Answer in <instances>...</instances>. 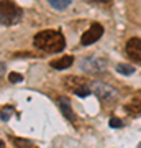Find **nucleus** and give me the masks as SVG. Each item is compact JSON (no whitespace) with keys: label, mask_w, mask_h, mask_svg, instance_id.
Returning <instances> with one entry per match:
<instances>
[{"label":"nucleus","mask_w":141,"mask_h":148,"mask_svg":"<svg viewBox=\"0 0 141 148\" xmlns=\"http://www.w3.org/2000/svg\"><path fill=\"white\" fill-rule=\"evenodd\" d=\"M13 145L16 148H36V145H33L30 140H25V138H13Z\"/></svg>","instance_id":"nucleus-12"},{"label":"nucleus","mask_w":141,"mask_h":148,"mask_svg":"<svg viewBox=\"0 0 141 148\" xmlns=\"http://www.w3.org/2000/svg\"><path fill=\"white\" fill-rule=\"evenodd\" d=\"M33 45L44 53H61L66 48V40L58 30H43L35 35Z\"/></svg>","instance_id":"nucleus-1"},{"label":"nucleus","mask_w":141,"mask_h":148,"mask_svg":"<svg viewBox=\"0 0 141 148\" xmlns=\"http://www.w3.org/2000/svg\"><path fill=\"white\" fill-rule=\"evenodd\" d=\"M48 2H49V5H51L54 10H59V12L66 10V8L71 5V0H48Z\"/></svg>","instance_id":"nucleus-11"},{"label":"nucleus","mask_w":141,"mask_h":148,"mask_svg":"<svg viewBox=\"0 0 141 148\" xmlns=\"http://www.w3.org/2000/svg\"><path fill=\"white\" fill-rule=\"evenodd\" d=\"M12 107H3L2 109V122H8L10 120V117H12Z\"/></svg>","instance_id":"nucleus-14"},{"label":"nucleus","mask_w":141,"mask_h":148,"mask_svg":"<svg viewBox=\"0 0 141 148\" xmlns=\"http://www.w3.org/2000/svg\"><path fill=\"white\" fill-rule=\"evenodd\" d=\"M92 92H94L102 102H107V104H112V102H115L116 99H118V92H116L113 87L104 84V82H94V84H92Z\"/></svg>","instance_id":"nucleus-3"},{"label":"nucleus","mask_w":141,"mask_h":148,"mask_svg":"<svg viewBox=\"0 0 141 148\" xmlns=\"http://www.w3.org/2000/svg\"><path fill=\"white\" fill-rule=\"evenodd\" d=\"M80 68L84 71H89V73H99L105 68V61L99 58H85L80 63Z\"/></svg>","instance_id":"nucleus-7"},{"label":"nucleus","mask_w":141,"mask_h":148,"mask_svg":"<svg viewBox=\"0 0 141 148\" xmlns=\"http://www.w3.org/2000/svg\"><path fill=\"white\" fill-rule=\"evenodd\" d=\"M58 104H59V110L63 112V115L66 117L67 120H71V122L76 120V114H74L72 107H71V102H69L67 97H59Z\"/></svg>","instance_id":"nucleus-8"},{"label":"nucleus","mask_w":141,"mask_h":148,"mask_svg":"<svg viewBox=\"0 0 141 148\" xmlns=\"http://www.w3.org/2000/svg\"><path fill=\"white\" fill-rule=\"evenodd\" d=\"M108 125L112 128H121V127H123V122H121L120 119H116V117H112L110 122H108Z\"/></svg>","instance_id":"nucleus-15"},{"label":"nucleus","mask_w":141,"mask_h":148,"mask_svg":"<svg viewBox=\"0 0 141 148\" xmlns=\"http://www.w3.org/2000/svg\"><path fill=\"white\" fill-rule=\"evenodd\" d=\"M126 110L131 115H140L141 114V97H133L130 101V104L126 106Z\"/></svg>","instance_id":"nucleus-10"},{"label":"nucleus","mask_w":141,"mask_h":148,"mask_svg":"<svg viewBox=\"0 0 141 148\" xmlns=\"http://www.w3.org/2000/svg\"><path fill=\"white\" fill-rule=\"evenodd\" d=\"M95 2H110V0H95Z\"/></svg>","instance_id":"nucleus-17"},{"label":"nucleus","mask_w":141,"mask_h":148,"mask_svg":"<svg viewBox=\"0 0 141 148\" xmlns=\"http://www.w3.org/2000/svg\"><path fill=\"white\" fill-rule=\"evenodd\" d=\"M138 148H141V143H140V145H138Z\"/></svg>","instance_id":"nucleus-18"},{"label":"nucleus","mask_w":141,"mask_h":148,"mask_svg":"<svg viewBox=\"0 0 141 148\" xmlns=\"http://www.w3.org/2000/svg\"><path fill=\"white\" fill-rule=\"evenodd\" d=\"M74 63V58L72 56H63V58H59V59H54V61H51V68L54 69H67L71 68Z\"/></svg>","instance_id":"nucleus-9"},{"label":"nucleus","mask_w":141,"mask_h":148,"mask_svg":"<svg viewBox=\"0 0 141 148\" xmlns=\"http://www.w3.org/2000/svg\"><path fill=\"white\" fill-rule=\"evenodd\" d=\"M125 51L128 54V58L141 63V38H130L125 46Z\"/></svg>","instance_id":"nucleus-6"},{"label":"nucleus","mask_w":141,"mask_h":148,"mask_svg":"<svg viewBox=\"0 0 141 148\" xmlns=\"http://www.w3.org/2000/svg\"><path fill=\"white\" fill-rule=\"evenodd\" d=\"M102 35H104V27H102L100 23H92L90 28L84 33L82 38H80V45H82V46L94 45L95 41H99L100 38H102Z\"/></svg>","instance_id":"nucleus-4"},{"label":"nucleus","mask_w":141,"mask_h":148,"mask_svg":"<svg viewBox=\"0 0 141 148\" xmlns=\"http://www.w3.org/2000/svg\"><path fill=\"white\" fill-rule=\"evenodd\" d=\"M66 81L72 82V84H67V87L72 89V92L77 94L79 97H87V95L92 94V86H89L84 79H80V77H67Z\"/></svg>","instance_id":"nucleus-5"},{"label":"nucleus","mask_w":141,"mask_h":148,"mask_svg":"<svg viewBox=\"0 0 141 148\" xmlns=\"http://www.w3.org/2000/svg\"><path fill=\"white\" fill-rule=\"evenodd\" d=\"M8 81L10 82H20V81H23V76L21 74H16V73H10L8 74Z\"/></svg>","instance_id":"nucleus-16"},{"label":"nucleus","mask_w":141,"mask_h":148,"mask_svg":"<svg viewBox=\"0 0 141 148\" xmlns=\"http://www.w3.org/2000/svg\"><path fill=\"white\" fill-rule=\"evenodd\" d=\"M23 12L18 5H15L10 0H2L0 2V21L3 27H12L16 25L21 20Z\"/></svg>","instance_id":"nucleus-2"},{"label":"nucleus","mask_w":141,"mask_h":148,"mask_svg":"<svg viewBox=\"0 0 141 148\" xmlns=\"http://www.w3.org/2000/svg\"><path fill=\"white\" fill-rule=\"evenodd\" d=\"M116 71L120 74H125V76H131V74L135 73V68L130 66V64H118L116 66Z\"/></svg>","instance_id":"nucleus-13"}]
</instances>
